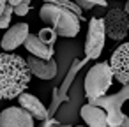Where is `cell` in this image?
Here are the masks:
<instances>
[{
	"label": "cell",
	"instance_id": "6da1fadb",
	"mask_svg": "<svg viewBox=\"0 0 129 127\" xmlns=\"http://www.w3.org/2000/svg\"><path fill=\"white\" fill-rule=\"evenodd\" d=\"M32 78L27 60L16 53H0V99L11 101L20 97Z\"/></svg>",
	"mask_w": 129,
	"mask_h": 127
},
{
	"label": "cell",
	"instance_id": "7a4b0ae2",
	"mask_svg": "<svg viewBox=\"0 0 129 127\" xmlns=\"http://www.w3.org/2000/svg\"><path fill=\"white\" fill-rule=\"evenodd\" d=\"M39 16L43 21H48L51 25L58 37H76L80 32V16L66 7L44 2Z\"/></svg>",
	"mask_w": 129,
	"mask_h": 127
},
{
	"label": "cell",
	"instance_id": "3957f363",
	"mask_svg": "<svg viewBox=\"0 0 129 127\" xmlns=\"http://www.w3.org/2000/svg\"><path fill=\"white\" fill-rule=\"evenodd\" d=\"M111 83H113V71H111L110 64L108 62L94 64L85 76V95H87V99L94 101V99L106 95Z\"/></svg>",
	"mask_w": 129,
	"mask_h": 127
},
{
	"label": "cell",
	"instance_id": "277c9868",
	"mask_svg": "<svg viewBox=\"0 0 129 127\" xmlns=\"http://www.w3.org/2000/svg\"><path fill=\"white\" fill-rule=\"evenodd\" d=\"M129 99V85H124L120 92L113 94V95H103L99 99H94V101H88L90 104L94 106H99L103 109H106L108 113V122H110V127H117L122 118H124V113H122V104Z\"/></svg>",
	"mask_w": 129,
	"mask_h": 127
},
{
	"label": "cell",
	"instance_id": "5b68a950",
	"mask_svg": "<svg viewBox=\"0 0 129 127\" xmlns=\"http://www.w3.org/2000/svg\"><path fill=\"white\" fill-rule=\"evenodd\" d=\"M104 41H106V30H104L103 18H90L87 41H85V57L94 60L99 58L104 48Z\"/></svg>",
	"mask_w": 129,
	"mask_h": 127
},
{
	"label": "cell",
	"instance_id": "8992f818",
	"mask_svg": "<svg viewBox=\"0 0 129 127\" xmlns=\"http://www.w3.org/2000/svg\"><path fill=\"white\" fill-rule=\"evenodd\" d=\"M104 21V30H106V37L113 39V41H122L127 34H129V14L124 9H110L108 14L103 18Z\"/></svg>",
	"mask_w": 129,
	"mask_h": 127
},
{
	"label": "cell",
	"instance_id": "52a82bcc",
	"mask_svg": "<svg viewBox=\"0 0 129 127\" xmlns=\"http://www.w3.org/2000/svg\"><path fill=\"white\" fill-rule=\"evenodd\" d=\"M108 64L113 71V78L122 85H129V43H122L111 53Z\"/></svg>",
	"mask_w": 129,
	"mask_h": 127
},
{
	"label": "cell",
	"instance_id": "ba28073f",
	"mask_svg": "<svg viewBox=\"0 0 129 127\" xmlns=\"http://www.w3.org/2000/svg\"><path fill=\"white\" fill-rule=\"evenodd\" d=\"M0 127H34V116L21 106H11L0 113Z\"/></svg>",
	"mask_w": 129,
	"mask_h": 127
},
{
	"label": "cell",
	"instance_id": "9c48e42d",
	"mask_svg": "<svg viewBox=\"0 0 129 127\" xmlns=\"http://www.w3.org/2000/svg\"><path fill=\"white\" fill-rule=\"evenodd\" d=\"M27 37H28V25L27 23H16L2 37V41H0V48H2L4 51L11 53L13 50H16L18 46H21Z\"/></svg>",
	"mask_w": 129,
	"mask_h": 127
},
{
	"label": "cell",
	"instance_id": "30bf717a",
	"mask_svg": "<svg viewBox=\"0 0 129 127\" xmlns=\"http://www.w3.org/2000/svg\"><path fill=\"white\" fill-rule=\"evenodd\" d=\"M27 64L32 71V74L39 79H53L55 74H57V62L51 58V60H43V58H37L34 55H30L27 58Z\"/></svg>",
	"mask_w": 129,
	"mask_h": 127
},
{
	"label": "cell",
	"instance_id": "8fae6325",
	"mask_svg": "<svg viewBox=\"0 0 129 127\" xmlns=\"http://www.w3.org/2000/svg\"><path fill=\"white\" fill-rule=\"evenodd\" d=\"M80 115L88 127H110L108 113H106V109H103L99 106H94V104L88 102V104L81 106Z\"/></svg>",
	"mask_w": 129,
	"mask_h": 127
},
{
	"label": "cell",
	"instance_id": "7c38bea8",
	"mask_svg": "<svg viewBox=\"0 0 129 127\" xmlns=\"http://www.w3.org/2000/svg\"><path fill=\"white\" fill-rule=\"evenodd\" d=\"M23 46H25V50L30 55H34L37 58H43V60H51L53 58V53H55L53 51V46H48L46 43H43L37 34H28V37L25 39Z\"/></svg>",
	"mask_w": 129,
	"mask_h": 127
},
{
	"label": "cell",
	"instance_id": "4fadbf2b",
	"mask_svg": "<svg viewBox=\"0 0 129 127\" xmlns=\"http://www.w3.org/2000/svg\"><path fill=\"white\" fill-rule=\"evenodd\" d=\"M18 102H20V106H21L23 109H27V111L34 116V120H46V118H48V109L44 108V104H43L36 95H32V94H28V92H23V94L18 97Z\"/></svg>",
	"mask_w": 129,
	"mask_h": 127
},
{
	"label": "cell",
	"instance_id": "5bb4252c",
	"mask_svg": "<svg viewBox=\"0 0 129 127\" xmlns=\"http://www.w3.org/2000/svg\"><path fill=\"white\" fill-rule=\"evenodd\" d=\"M80 67H81V62H80V60H78V62H74V67L69 71V74H67L66 81L62 83V87L55 90V95H53V104H51V109L48 111V115H50V113H53V111L57 109V106L60 104V101H62V99H64V95H66V90L69 88V83L74 79V76H76V72H78V69H80Z\"/></svg>",
	"mask_w": 129,
	"mask_h": 127
},
{
	"label": "cell",
	"instance_id": "9a60e30c",
	"mask_svg": "<svg viewBox=\"0 0 129 127\" xmlns=\"http://www.w3.org/2000/svg\"><path fill=\"white\" fill-rule=\"evenodd\" d=\"M37 35H39V39H41L43 43H46L48 46H53V44H55V41H57V37H58V35H57V32H55L53 28H48V27L41 28Z\"/></svg>",
	"mask_w": 129,
	"mask_h": 127
},
{
	"label": "cell",
	"instance_id": "2e32d148",
	"mask_svg": "<svg viewBox=\"0 0 129 127\" xmlns=\"http://www.w3.org/2000/svg\"><path fill=\"white\" fill-rule=\"evenodd\" d=\"M46 4H55V6H60V7H66L69 11H73L74 14H78L81 18V7H78L74 2H71V0H44Z\"/></svg>",
	"mask_w": 129,
	"mask_h": 127
},
{
	"label": "cell",
	"instance_id": "e0dca14e",
	"mask_svg": "<svg viewBox=\"0 0 129 127\" xmlns=\"http://www.w3.org/2000/svg\"><path fill=\"white\" fill-rule=\"evenodd\" d=\"M13 13H14V7L7 6V7H6V11L2 13V16H0V30H2V28H7V27H9Z\"/></svg>",
	"mask_w": 129,
	"mask_h": 127
},
{
	"label": "cell",
	"instance_id": "ac0fdd59",
	"mask_svg": "<svg viewBox=\"0 0 129 127\" xmlns=\"http://www.w3.org/2000/svg\"><path fill=\"white\" fill-rule=\"evenodd\" d=\"M76 4H78L81 9H92L95 4H103V6H104L103 0H76Z\"/></svg>",
	"mask_w": 129,
	"mask_h": 127
},
{
	"label": "cell",
	"instance_id": "d6986e66",
	"mask_svg": "<svg viewBox=\"0 0 129 127\" xmlns=\"http://www.w3.org/2000/svg\"><path fill=\"white\" fill-rule=\"evenodd\" d=\"M28 11H30V4L28 2H21L18 7H14V14L16 16H25V14H28Z\"/></svg>",
	"mask_w": 129,
	"mask_h": 127
},
{
	"label": "cell",
	"instance_id": "ffe728a7",
	"mask_svg": "<svg viewBox=\"0 0 129 127\" xmlns=\"http://www.w3.org/2000/svg\"><path fill=\"white\" fill-rule=\"evenodd\" d=\"M21 2H28V4H30V0H7V6H11V7H18Z\"/></svg>",
	"mask_w": 129,
	"mask_h": 127
},
{
	"label": "cell",
	"instance_id": "44dd1931",
	"mask_svg": "<svg viewBox=\"0 0 129 127\" xmlns=\"http://www.w3.org/2000/svg\"><path fill=\"white\" fill-rule=\"evenodd\" d=\"M117 127H129V116H127V115H124L122 122H120V123H118Z\"/></svg>",
	"mask_w": 129,
	"mask_h": 127
},
{
	"label": "cell",
	"instance_id": "7402d4cb",
	"mask_svg": "<svg viewBox=\"0 0 129 127\" xmlns=\"http://www.w3.org/2000/svg\"><path fill=\"white\" fill-rule=\"evenodd\" d=\"M6 7H7V0H0V16L6 11Z\"/></svg>",
	"mask_w": 129,
	"mask_h": 127
},
{
	"label": "cell",
	"instance_id": "603a6c76",
	"mask_svg": "<svg viewBox=\"0 0 129 127\" xmlns=\"http://www.w3.org/2000/svg\"><path fill=\"white\" fill-rule=\"evenodd\" d=\"M127 2H129V0H127Z\"/></svg>",
	"mask_w": 129,
	"mask_h": 127
}]
</instances>
